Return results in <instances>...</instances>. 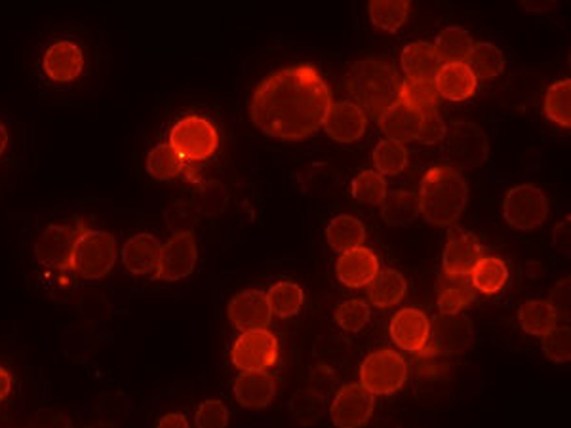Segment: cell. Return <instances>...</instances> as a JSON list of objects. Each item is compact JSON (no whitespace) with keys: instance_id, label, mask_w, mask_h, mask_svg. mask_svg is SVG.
Returning <instances> with one entry per match:
<instances>
[{"instance_id":"cell-1","label":"cell","mask_w":571,"mask_h":428,"mask_svg":"<svg viewBox=\"0 0 571 428\" xmlns=\"http://www.w3.org/2000/svg\"><path fill=\"white\" fill-rule=\"evenodd\" d=\"M331 103L323 73L315 65L301 63L265 76L250 101V117L265 136L303 142L323 129Z\"/></svg>"},{"instance_id":"cell-2","label":"cell","mask_w":571,"mask_h":428,"mask_svg":"<svg viewBox=\"0 0 571 428\" xmlns=\"http://www.w3.org/2000/svg\"><path fill=\"white\" fill-rule=\"evenodd\" d=\"M400 88L402 78L397 69L381 60L356 61L343 78L347 101L374 121H379L389 107L400 101Z\"/></svg>"},{"instance_id":"cell-3","label":"cell","mask_w":571,"mask_h":428,"mask_svg":"<svg viewBox=\"0 0 571 428\" xmlns=\"http://www.w3.org/2000/svg\"><path fill=\"white\" fill-rule=\"evenodd\" d=\"M420 208L427 223L451 227L458 223L469 203V187L463 175L450 166H433L423 175Z\"/></svg>"},{"instance_id":"cell-4","label":"cell","mask_w":571,"mask_h":428,"mask_svg":"<svg viewBox=\"0 0 571 428\" xmlns=\"http://www.w3.org/2000/svg\"><path fill=\"white\" fill-rule=\"evenodd\" d=\"M76 223H78V234L73 249L71 272L88 282L106 279L119 261L117 239L109 231L88 225L86 219L78 218Z\"/></svg>"},{"instance_id":"cell-5","label":"cell","mask_w":571,"mask_h":428,"mask_svg":"<svg viewBox=\"0 0 571 428\" xmlns=\"http://www.w3.org/2000/svg\"><path fill=\"white\" fill-rule=\"evenodd\" d=\"M168 145L187 164L206 162L218 152L219 132L208 119L198 114H189L173 124L168 136Z\"/></svg>"},{"instance_id":"cell-6","label":"cell","mask_w":571,"mask_h":428,"mask_svg":"<svg viewBox=\"0 0 571 428\" xmlns=\"http://www.w3.org/2000/svg\"><path fill=\"white\" fill-rule=\"evenodd\" d=\"M359 374L362 387L374 396H391L406 384L410 368L402 354L379 348L362 360Z\"/></svg>"},{"instance_id":"cell-7","label":"cell","mask_w":571,"mask_h":428,"mask_svg":"<svg viewBox=\"0 0 571 428\" xmlns=\"http://www.w3.org/2000/svg\"><path fill=\"white\" fill-rule=\"evenodd\" d=\"M279 356V339L269 330L242 331L231 346V362L241 374L269 371L277 366Z\"/></svg>"},{"instance_id":"cell-8","label":"cell","mask_w":571,"mask_h":428,"mask_svg":"<svg viewBox=\"0 0 571 428\" xmlns=\"http://www.w3.org/2000/svg\"><path fill=\"white\" fill-rule=\"evenodd\" d=\"M549 198L535 185H517L503 200V218L512 229L530 233L549 218Z\"/></svg>"},{"instance_id":"cell-9","label":"cell","mask_w":571,"mask_h":428,"mask_svg":"<svg viewBox=\"0 0 571 428\" xmlns=\"http://www.w3.org/2000/svg\"><path fill=\"white\" fill-rule=\"evenodd\" d=\"M446 152L453 170H474L489 157L486 132L474 122H458L446 134Z\"/></svg>"},{"instance_id":"cell-10","label":"cell","mask_w":571,"mask_h":428,"mask_svg":"<svg viewBox=\"0 0 571 428\" xmlns=\"http://www.w3.org/2000/svg\"><path fill=\"white\" fill-rule=\"evenodd\" d=\"M78 223H52L38 234L35 259L46 271L71 272Z\"/></svg>"},{"instance_id":"cell-11","label":"cell","mask_w":571,"mask_h":428,"mask_svg":"<svg viewBox=\"0 0 571 428\" xmlns=\"http://www.w3.org/2000/svg\"><path fill=\"white\" fill-rule=\"evenodd\" d=\"M376 412V399L361 383L339 387L331 400L330 421L336 428H364Z\"/></svg>"},{"instance_id":"cell-12","label":"cell","mask_w":571,"mask_h":428,"mask_svg":"<svg viewBox=\"0 0 571 428\" xmlns=\"http://www.w3.org/2000/svg\"><path fill=\"white\" fill-rule=\"evenodd\" d=\"M473 345V323L466 316H440L433 323V333H430L428 345L420 354L450 358V356L469 353Z\"/></svg>"},{"instance_id":"cell-13","label":"cell","mask_w":571,"mask_h":428,"mask_svg":"<svg viewBox=\"0 0 571 428\" xmlns=\"http://www.w3.org/2000/svg\"><path fill=\"white\" fill-rule=\"evenodd\" d=\"M484 257V246L478 236L463 229H451L442 254V277L466 280Z\"/></svg>"},{"instance_id":"cell-14","label":"cell","mask_w":571,"mask_h":428,"mask_svg":"<svg viewBox=\"0 0 571 428\" xmlns=\"http://www.w3.org/2000/svg\"><path fill=\"white\" fill-rule=\"evenodd\" d=\"M198 264V241L196 234L180 233L173 234L170 241L162 244L160 264H158L155 279L165 282H178L187 279L195 271Z\"/></svg>"},{"instance_id":"cell-15","label":"cell","mask_w":571,"mask_h":428,"mask_svg":"<svg viewBox=\"0 0 571 428\" xmlns=\"http://www.w3.org/2000/svg\"><path fill=\"white\" fill-rule=\"evenodd\" d=\"M389 333L392 343L399 346L400 351L420 354L430 341L433 322L422 308L404 307L392 315Z\"/></svg>"},{"instance_id":"cell-16","label":"cell","mask_w":571,"mask_h":428,"mask_svg":"<svg viewBox=\"0 0 571 428\" xmlns=\"http://www.w3.org/2000/svg\"><path fill=\"white\" fill-rule=\"evenodd\" d=\"M227 316L236 330H269L272 313L267 293L259 290H244L227 303Z\"/></svg>"},{"instance_id":"cell-17","label":"cell","mask_w":571,"mask_h":428,"mask_svg":"<svg viewBox=\"0 0 571 428\" xmlns=\"http://www.w3.org/2000/svg\"><path fill=\"white\" fill-rule=\"evenodd\" d=\"M84 52L73 40H58L46 48L42 73L50 83L68 84L83 75Z\"/></svg>"},{"instance_id":"cell-18","label":"cell","mask_w":571,"mask_h":428,"mask_svg":"<svg viewBox=\"0 0 571 428\" xmlns=\"http://www.w3.org/2000/svg\"><path fill=\"white\" fill-rule=\"evenodd\" d=\"M379 271H381L379 257L374 249L366 246L343 252L336 264V277L339 282L353 290L368 288L369 282L376 279Z\"/></svg>"},{"instance_id":"cell-19","label":"cell","mask_w":571,"mask_h":428,"mask_svg":"<svg viewBox=\"0 0 571 428\" xmlns=\"http://www.w3.org/2000/svg\"><path fill=\"white\" fill-rule=\"evenodd\" d=\"M162 254V242L155 234L137 233L130 236L122 246V265L134 277H153L157 274Z\"/></svg>"},{"instance_id":"cell-20","label":"cell","mask_w":571,"mask_h":428,"mask_svg":"<svg viewBox=\"0 0 571 428\" xmlns=\"http://www.w3.org/2000/svg\"><path fill=\"white\" fill-rule=\"evenodd\" d=\"M323 129L336 142H359L368 129V117L351 101H336L328 109Z\"/></svg>"},{"instance_id":"cell-21","label":"cell","mask_w":571,"mask_h":428,"mask_svg":"<svg viewBox=\"0 0 571 428\" xmlns=\"http://www.w3.org/2000/svg\"><path fill=\"white\" fill-rule=\"evenodd\" d=\"M234 400L244 409H265L279 392V381L269 371H248L234 379Z\"/></svg>"},{"instance_id":"cell-22","label":"cell","mask_w":571,"mask_h":428,"mask_svg":"<svg viewBox=\"0 0 571 428\" xmlns=\"http://www.w3.org/2000/svg\"><path fill=\"white\" fill-rule=\"evenodd\" d=\"M423 113L417 109L406 106L404 101H397L394 106L385 111L384 117L377 121L379 129L391 142L404 143L417 139L422 129Z\"/></svg>"},{"instance_id":"cell-23","label":"cell","mask_w":571,"mask_h":428,"mask_svg":"<svg viewBox=\"0 0 571 428\" xmlns=\"http://www.w3.org/2000/svg\"><path fill=\"white\" fill-rule=\"evenodd\" d=\"M438 96L450 101H465L473 98L478 81L466 63H444L435 76Z\"/></svg>"},{"instance_id":"cell-24","label":"cell","mask_w":571,"mask_h":428,"mask_svg":"<svg viewBox=\"0 0 571 428\" xmlns=\"http://www.w3.org/2000/svg\"><path fill=\"white\" fill-rule=\"evenodd\" d=\"M400 65L406 78L414 81H435L436 73L444 63L436 52L435 45L428 42H414L408 45L400 56Z\"/></svg>"},{"instance_id":"cell-25","label":"cell","mask_w":571,"mask_h":428,"mask_svg":"<svg viewBox=\"0 0 571 428\" xmlns=\"http://www.w3.org/2000/svg\"><path fill=\"white\" fill-rule=\"evenodd\" d=\"M408 293V282L399 271L394 269H384L379 271L376 279L368 285V301L372 307L387 308L400 305Z\"/></svg>"},{"instance_id":"cell-26","label":"cell","mask_w":571,"mask_h":428,"mask_svg":"<svg viewBox=\"0 0 571 428\" xmlns=\"http://www.w3.org/2000/svg\"><path fill=\"white\" fill-rule=\"evenodd\" d=\"M509 277H511L509 265L505 264L501 257L484 256L474 267L469 280L473 284L474 292L491 297V295L503 292Z\"/></svg>"},{"instance_id":"cell-27","label":"cell","mask_w":571,"mask_h":428,"mask_svg":"<svg viewBox=\"0 0 571 428\" xmlns=\"http://www.w3.org/2000/svg\"><path fill=\"white\" fill-rule=\"evenodd\" d=\"M326 241L330 244V248L339 254L362 248L366 242V227L362 225L361 219L341 213L338 218L331 219L326 227Z\"/></svg>"},{"instance_id":"cell-28","label":"cell","mask_w":571,"mask_h":428,"mask_svg":"<svg viewBox=\"0 0 571 428\" xmlns=\"http://www.w3.org/2000/svg\"><path fill=\"white\" fill-rule=\"evenodd\" d=\"M478 293L474 292L471 280H453L440 277L436 307L442 316L461 315V310L471 307Z\"/></svg>"},{"instance_id":"cell-29","label":"cell","mask_w":571,"mask_h":428,"mask_svg":"<svg viewBox=\"0 0 571 428\" xmlns=\"http://www.w3.org/2000/svg\"><path fill=\"white\" fill-rule=\"evenodd\" d=\"M379 206H381V219L391 227L412 225L415 219L422 216L420 198L410 191L387 193Z\"/></svg>"},{"instance_id":"cell-30","label":"cell","mask_w":571,"mask_h":428,"mask_svg":"<svg viewBox=\"0 0 571 428\" xmlns=\"http://www.w3.org/2000/svg\"><path fill=\"white\" fill-rule=\"evenodd\" d=\"M519 322L527 335L543 338L558 326V316L547 299L526 301L519 308Z\"/></svg>"},{"instance_id":"cell-31","label":"cell","mask_w":571,"mask_h":428,"mask_svg":"<svg viewBox=\"0 0 571 428\" xmlns=\"http://www.w3.org/2000/svg\"><path fill=\"white\" fill-rule=\"evenodd\" d=\"M326 406L320 392L315 389H301L288 402V414L293 425L300 428H311L323 419Z\"/></svg>"},{"instance_id":"cell-32","label":"cell","mask_w":571,"mask_h":428,"mask_svg":"<svg viewBox=\"0 0 571 428\" xmlns=\"http://www.w3.org/2000/svg\"><path fill=\"white\" fill-rule=\"evenodd\" d=\"M466 65L473 71L476 81H494L503 73L505 53L491 42H474Z\"/></svg>"},{"instance_id":"cell-33","label":"cell","mask_w":571,"mask_h":428,"mask_svg":"<svg viewBox=\"0 0 571 428\" xmlns=\"http://www.w3.org/2000/svg\"><path fill=\"white\" fill-rule=\"evenodd\" d=\"M474 40L461 27H446L436 37L435 48L442 63H466L473 52Z\"/></svg>"},{"instance_id":"cell-34","label":"cell","mask_w":571,"mask_h":428,"mask_svg":"<svg viewBox=\"0 0 571 428\" xmlns=\"http://www.w3.org/2000/svg\"><path fill=\"white\" fill-rule=\"evenodd\" d=\"M410 2L406 0H374L369 2L368 12L372 23L385 33H397L410 17Z\"/></svg>"},{"instance_id":"cell-35","label":"cell","mask_w":571,"mask_h":428,"mask_svg":"<svg viewBox=\"0 0 571 428\" xmlns=\"http://www.w3.org/2000/svg\"><path fill=\"white\" fill-rule=\"evenodd\" d=\"M145 168L150 178L158 181H170L185 173L187 162L168 143H160L155 149L149 150Z\"/></svg>"},{"instance_id":"cell-36","label":"cell","mask_w":571,"mask_h":428,"mask_svg":"<svg viewBox=\"0 0 571 428\" xmlns=\"http://www.w3.org/2000/svg\"><path fill=\"white\" fill-rule=\"evenodd\" d=\"M267 301H269L272 316L292 318V316L300 315L301 308L305 305V292L301 285L282 280L271 285V290L267 292Z\"/></svg>"},{"instance_id":"cell-37","label":"cell","mask_w":571,"mask_h":428,"mask_svg":"<svg viewBox=\"0 0 571 428\" xmlns=\"http://www.w3.org/2000/svg\"><path fill=\"white\" fill-rule=\"evenodd\" d=\"M543 111L549 121L555 122L560 129L571 126V81H558L550 84L549 90L545 94Z\"/></svg>"},{"instance_id":"cell-38","label":"cell","mask_w":571,"mask_h":428,"mask_svg":"<svg viewBox=\"0 0 571 428\" xmlns=\"http://www.w3.org/2000/svg\"><path fill=\"white\" fill-rule=\"evenodd\" d=\"M438 91H436L435 81H414L404 78L400 88V101H404L412 109H417L422 113L436 111L438 106Z\"/></svg>"},{"instance_id":"cell-39","label":"cell","mask_w":571,"mask_h":428,"mask_svg":"<svg viewBox=\"0 0 571 428\" xmlns=\"http://www.w3.org/2000/svg\"><path fill=\"white\" fill-rule=\"evenodd\" d=\"M374 164L377 173L381 175H397L406 170L408 149L402 143L384 139L376 145L374 149Z\"/></svg>"},{"instance_id":"cell-40","label":"cell","mask_w":571,"mask_h":428,"mask_svg":"<svg viewBox=\"0 0 571 428\" xmlns=\"http://www.w3.org/2000/svg\"><path fill=\"white\" fill-rule=\"evenodd\" d=\"M351 195L359 203L379 206L387 195V181L381 173L366 170V172H361L354 178L353 183H351Z\"/></svg>"},{"instance_id":"cell-41","label":"cell","mask_w":571,"mask_h":428,"mask_svg":"<svg viewBox=\"0 0 571 428\" xmlns=\"http://www.w3.org/2000/svg\"><path fill=\"white\" fill-rule=\"evenodd\" d=\"M333 318H336L341 330L347 331V333H359L368 326L372 308H369V303L364 299L343 301L336 310Z\"/></svg>"},{"instance_id":"cell-42","label":"cell","mask_w":571,"mask_h":428,"mask_svg":"<svg viewBox=\"0 0 571 428\" xmlns=\"http://www.w3.org/2000/svg\"><path fill=\"white\" fill-rule=\"evenodd\" d=\"M201 218V211L195 203L175 200L165 210L166 227L173 234L191 233Z\"/></svg>"},{"instance_id":"cell-43","label":"cell","mask_w":571,"mask_h":428,"mask_svg":"<svg viewBox=\"0 0 571 428\" xmlns=\"http://www.w3.org/2000/svg\"><path fill=\"white\" fill-rule=\"evenodd\" d=\"M543 353L555 364H568L571 360L570 326H557L543 335Z\"/></svg>"},{"instance_id":"cell-44","label":"cell","mask_w":571,"mask_h":428,"mask_svg":"<svg viewBox=\"0 0 571 428\" xmlns=\"http://www.w3.org/2000/svg\"><path fill=\"white\" fill-rule=\"evenodd\" d=\"M229 423H231V409L223 400H204L203 404L196 407V428H229Z\"/></svg>"},{"instance_id":"cell-45","label":"cell","mask_w":571,"mask_h":428,"mask_svg":"<svg viewBox=\"0 0 571 428\" xmlns=\"http://www.w3.org/2000/svg\"><path fill=\"white\" fill-rule=\"evenodd\" d=\"M446 134H448V126H446V122H444L438 111L423 113L422 129H420V134H417V142L423 143V145H436V143L446 139Z\"/></svg>"},{"instance_id":"cell-46","label":"cell","mask_w":571,"mask_h":428,"mask_svg":"<svg viewBox=\"0 0 571 428\" xmlns=\"http://www.w3.org/2000/svg\"><path fill=\"white\" fill-rule=\"evenodd\" d=\"M550 305L555 308L558 316V322H568L570 320V277L558 280L552 285L549 295Z\"/></svg>"},{"instance_id":"cell-47","label":"cell","mask_w":571,"mask_h":428,"mask_svg":"<svg viewBox=\"0 0 571 428\" xmlns=\"http://www.w3.org/2000/svg\"><path fill=\"white\" fill-rule=\"evenodd\" d=\"M157 428H191V423L180 412H172V414L162 415L158 419Z\"/></svg>"},{"instance_id":"cell-48","label":"cell","mask_w":571,"mask_h":428,"mask_svg":"<svg viewBox=\"0 0 571 428\" xmlns=\"http://www.w3.org/2000/svg\"><path fill=\"white\" fill-rule=\"evenodd\" d=\"M14 389V377L4 366H0V404H4Z\"/></svg>"},{"instance_id":"cell-49","label":"cell","mask_w":571,"mask_h":428,"mask_svg":"<svg viewBox=\"0 0 571 428\" xmlns=\"http://www.w3.org/2000/svg\"><path fill=\"white\" fill-rule=\"evenodd\" d=\"M555 244L560 248H564V246L568 248V244H570V219H566L555 227Z\"/></svg>"},{"instance_id":"cell-50","label":"cell","mask_w":571,"mask_h":428,"mask_svg":"<svg viewBox=\"0 0 571 428\" xmlns=\"http://www.w3.org/2000/svg\"><path fill=\"white\" fill-rule=\"evenodd\" d=\"M8 143H10V134H8L4 122L0 121V157L7 152Z\"/></svg>"},{"instance_id":"cell-51","label":"cell","mask_w":571,"mask_h":428,"mask_svg":"<svg viewBox=\"0 0 571 428\" xmlns=\"http://www.w3.org/2000/svg\"><path fill=\"white\" fill-rule=\"evenodd\" d=\"M524 8H526V10H534V12H539V10H552V8H555V4H527V2H524Z\"/></svg>"}]
</instances>
